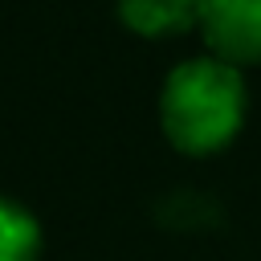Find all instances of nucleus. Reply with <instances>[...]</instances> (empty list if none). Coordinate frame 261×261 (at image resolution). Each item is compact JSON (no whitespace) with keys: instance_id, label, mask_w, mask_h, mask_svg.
Segmentation results:
<instances>
[{"instance_id":"nucleus-1","label":"nucleus","mask_w":261,"mask_h":261,"mask_svg":"<svg viewBox=\"0 0 261 261\" xmlns=\"http://www.w3.org/2000/svg\"><path fill=\"white\" fill-rule=\"evenodd\" d=\"M245 77L220 57H192L175 65L159 94V126L184 155H212L228 147L245 122Z\"/></svg>"},{"instance_id":"nucleus-2","label":"nucleus","mask_w":261,"mask_h":261,"mask_svg":"<svg viewBox=\"0 0 261 261\" xmlns=\"http://www.w3.org/2000/svg\"><path fill=\"white\" fill-rule=\"evenodd\" d=\"M200 33L212 57L228 65H257L261 61V0H204Z\"/></svg>"},{"instance_id":"nucleus-3","label":"nucleus","mask_w":261,"mask_h":261,"mask_svg":"<svg viewBox=\"0 0 261 261\" xmlns=\"http://www.w3.org/2000/svg\"><path fill=\"white\" fill-rule=\"evenodd\" d=\"M204 0H118V16L139 37H175L200 24Z\"/></svg>"},{"instance_id":"nucleus-4","label":"nucleus","mask_w":261,"mask_h":261,"mask_svg":"<svg viewBox=\"0 0 261 261\" xmlns=\"http://www.w3.org/2000/svg\"><path fill=\"white\" fill-rule=\"evenodd\" d=\"M41 257V224L29 208L0 196V261H37Z\"/></svg>"}]
</instances>
